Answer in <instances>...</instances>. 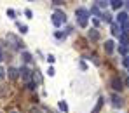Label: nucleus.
<instances>
[{"label": "nucleus", "mask_w": 129, "mask_h": 113, "mask_svg": "<svg viewBox=\"0 0 129 113\" xmlns=\"http://www.w3.org/2000/svg\"><path fill=\"white\" fill-rule=\"evenodd\" d=\"M52 21H54V24H61V23H64V14L63 12H56Z\"/></svg>", "instance_id": "nucleus-1"}, {"label": "nucleus", "mask_w": 129, "mask_h": 113, "mask_svg": "<svg viewBox=\"0 0 129 113\" xmlns=\"http://www.w3.org/2000/svg\"><path fill=\"white\" fill-rule=\"evenodd\" d=\"M77 14H79V21H80V24H82V26H86V16H87V12L80 9V11H79Z\"/></svg>", "instance_id": "nucleus-2"}, {"label": "nucleus", "mask_w": 129, "mask_h": 113, "mask_svg": "<svg viewBox=\"0 0 129 113\" xmlns=\"http://www.w3.org/2000/svg\"><path fill=\"white\" fill-rule=\"evenodd\" d=\"M112 84H113V89H119V90L122 89V84H120V80H117V78H115Z\"/></svg>", "instance_id": "nucleus-3"}, {"label": "nucleus", "mask_w": 129, "mask_h": 113, "mask_svg": "<svg viewBox=\"0 0 129 113\" xmlns=\"http://www.w3.org/2000/svg\"><path fill=\"white\" fill-rule=\"evenodd\" d=\"M112 31H113L115 35H119V33H120V31H119V26H117V24H112Z\"/></svg>", "instance_id": "nucleus-4"}, {"label": "nucleus", "mask_w": 129, "mask_h": 113, "mask_svg": "<svg viewBox=\"0 0 129 113\" xmlns=\"http://www.w3.org/2000/svg\"><path fill=\"white\" fill-rule=\"evenodd\" d=\"M89 37L96 40V38H98V33H96V30H91V33H89Z\"/></svg>", "instance_id": "nucleus-5"}, {"label": "nucleus", "mask_w": 129, "mask_h": 113, "mask_svg": "<svg viewBox=\"0 0 129 113\" xmlns=\"http://www.w3.org/2000/svg\"><path fill=\"white\" fill-rule=\"evenodd\" d=\"M113 50V44L112 42H107V52H112Z\"/></svg>", "instance_id": "nucleus-6"}, {"label": "nucleus", "mask_w": 129, "mask_h": 113, "mask_svg": "<svg viewBox=\"0 0 129 113\" xmlns=\"http://www.w3.org/2000/svg\"><path fill=\"white\" fill-rule=\"evenodd\" d=\"M126 19H127L126 14H120V16H119V21H120V23H126Z\"/></svg>", "instance_id": "nucleus-7"}, {"label": "nucleus", "mask_w": 129, "mask_h": 113, "mask_svg": "<svg viewBox=\"0 0 129 113\" xmlns=\"http://www.w3.org/2000/svg\"><path fill=\"white\" fill-rule=\"evenodd\" d=\"M112 4H113V7H115V9H119V7L122 5V2H112Z\"/></svg>", "instance_id": "nucleus-8"}, {"label": "nucleus", "mask_w": 129, "mask_h": 113, "mask_svg": "<svg viewBox=\"0 0 129 113\" xmlns=\"http://www.w3.org/2000/svg\"><path fill=\"white\" fill-rule=\"evenodd\" d=\"M11 77L16 78V77H18V71H16V70H11Z\"/></svg>", "instance_id": "nucleus-9"}, {"label": "nucleus", "mask_w": 129, "mask_h": 113, "mask_svg": "<svg viewBox=\"0 0 129 113\" xmlns=\"http://www.w3.org/2000/svg\"><path fill=\"white\" fill-rule=\"evenodd\" d=\"M100 108H101V101H100V103H98V106L94 108V113H98V111H100Z\"/></svg>", "instance_id": "nucleus-10"}, {"label": "nucleus", "mask_w": 129, "mask_h": 113, "mask_svg": "<svg viewBox=\"0 0 129 113\" xmlns=\"http://www.w3.org/2000/svg\"><path fill=\"white\" fill-rule=\"evenodd\" d=\"M31 113H40V111L39 110H31Z\"/></svg>", "instance_id": "nucleus-11"}, {"label": "nucleus", "mask_w": 129, "mask_h": 113, "mask_svg": "<svg viewBox=\"0 0 129 113\" xmlns=\"http://www.w3.org/2000/svg\"><path fill=\"white\" fill-rule=\"evenodd\" d=\"M2 73H4V71H2V70H0V77H2Z\"/></svg>", "instance_id": "nucleus-12"}, {"label": "nucleus", "mask_w": 129, "mask_h": 113, "mask_svg": "<svg viewBox=\"0 0 129 113\" xmlns=\"http://www.w3.org/2000/svg\"><path fill=\"white\" fill-rule=\"evenodd\" d=\"M0 59H2V56H0Z\"/></svg>", "instance_id": "nucleus-13"}]
</instances>
